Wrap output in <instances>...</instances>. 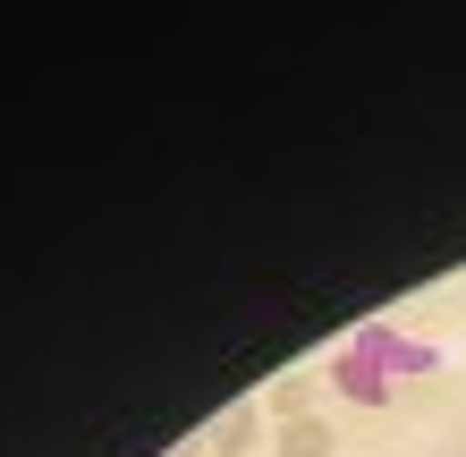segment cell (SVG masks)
Wrapping results in <instances>:
<instances>
[{
	"mask_svg": "<svg viewBox=\"0 0 466 457\" xmlns=\"http://www.w3.org/2000/svg\"><path fill=\"white\" fill-rule=\"evenodd\" d=\"M255 432H263V407H229V415L204 432V449H212V457H238V449H255Z\"/></svg>",
	"mask_w": 466,
	"mask_h": 457,
	"instance_id": "2",
	"label": "cell"
},
{
	"mask_svg": "<svg viewBox=\"0 0 466 457\" xmlns=\"http://www.w3.org/2000/svg\"><path fill=\"white\" fill-rule=\"evenodd\" d=\"M280 457H339V441L322 415H297V423H280Z\"/></svg>",
	"mask_w": 466,
	"mask_h": 457,
	"instance_id": "3",
	"label": "cell"
},
{
	"mask_svg": "<svg viewBox=\"0 0 466 457\" xmlns=\"http://www.w3.org/2000/svg\"><path fill=\"white\" fill-rule=\"evenodd\" d=\"M314 398H322V382H314V373H289V382H271V415H280V423H297V415H314Z\"/></svg>",
	"mask_w": 466,
	"mask_h": 457,
	"instance_id": "4",
	"label": "cell"
},
{
	"mask_svg": "<svg viewBox=\"0 0 466 457\" xmlns=\"http://www.w3.org/2000/svg\"><path fill=\"white\" fill-rule=\"evenodd\" d=\"M399 373H432V347L407 339V331H390V322H365V331H356V347H339L331 382H339L348 407H381Z\"/></svg>",
	"mask_w": 466,
	"mask_h": 457,
	"instance_id": "1",
	"label": "cell"
}]
</instances>
